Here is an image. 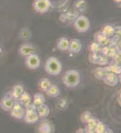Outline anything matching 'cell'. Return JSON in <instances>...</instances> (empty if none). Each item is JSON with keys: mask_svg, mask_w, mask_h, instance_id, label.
<instances>
[{"mask_svg": "<svg viewBox=\"0 0 121 133\" xmlns=\"http://www.w3.org/2000/svg\"><path fill=\"white\" fill-rule=\"evenodd\" d=\"M55 131L54 125L50 121L44 120L38 127V132L42 133H51Z\"/></svg>", "mask_w": 121, "mask_h": 133, "instance_id": "cell-11", "label": "cell"}, {"mask_svg": "<svg viewBox=\"0 0 121 133\" xmlns=\"http://www.w3.org/2000/svg\"><path fill=\"white\" fill-rule=\"evenodd\" d=\"M100 52L102 55L107 56L109 58V57H112L117 51L114 45L108 44L106 46H104V48H102Z\"/></svg>", "mask_w": 121, "mask_h": 133, "instance_id": "cell-18", "label": "cell"}, {"mask_svg": "<svg viewBox=\"0 0 121 133\" xmlns=\"http://www.w3.org/2000/svg\"><path fill=\"white\" fill-rule=\"evenodd\" d=\"M25 64L30 70L38 69L41 65V58L36 53H32L29 56H26Z\"/></svg>", "mask_w": 121, "mask_h": 133, "instance_id": "cell-5", "label": "cell"}, {"mask_svg": "<svg viewBox=\"0 0 121 133\" xmlns=\"http://www.w3.org/2000/svg\"><path fill=\"white\" fill-rule=\"evenodd\" d=\"M52 84L51 81L47 77H43L42 78L40 81H39V83H38V86H39V88L40 90H42L43 92H46L47 90L50 87V86Z\"/></svg>", "mask_w": 121, "mask_h": 133, "instance_id": "cell-26", "label": "cell"}, {"mask_svg": "<svg viewBox=\"0 0 121 133\" xmlns=\"http://www.w3.org/2000/svg\"><path fill=\"white\" fill-rule=\"evenodd\" d=\"M2 48H0V54H1V53H2Z\"/></svg>", "mask_w": 121, "mask_h": 133, "instance_id": "cell-35", "label": "cell"}, {"mask_svg": "<svg viewBox=\"0 0 121 133\" xmlns=\"http://www.w3.org/2000/svg\"><path fill=\"white\" fill-rule=\"evenodd\" d=\"M15 100L12 98L10 94H8L2 98L0 102V107L5 111H10L15 103Z\"/></svg>", "mask_w": 121, "mask_h": 133, "instance_id": "cell-8", "label": "cell"}, {"mask_svg": "<svg viewBox=\"0 0 121 133\" xmlns=\"http://www.w3.org/2000/svg\"><path fill=\"white\" fill-rule=\"evenodd\" d=\"M96 42H98L102 46H106L110 44V38L104 35L102 32H99L96 35Z\"/></svg>", "mask_w": 121, "mask_h": 133, "instance_id": "cell-19", "label": "cell"}, {"mask_svg": "<svg viewBox=\"0 0 121 133\" xmlns=\"http://www.w3.org/2000/svg\"><path fill=\"white\" fill-rule=\"evenodd\" d=\"M102 46L97 42H92L90 44V47H89L91 53H98V54L100 53V51L102 50Z\"/></svg>", "mask_w": 121, "mask_h": 133, "instance_id": "cell-29", "label": "cell"}, {"mask_svg": "<svg viewBox=\"0 0 121 133\" xmlns=\"http://www.w3.org/2000/svg\"><path fill=\"white\" fill-rule=\"evenodd\" d=\"M115 31H116V28L114 26L111 25V24H106L103 26L102 29L101 30V32L106 35L108 38H111L115 35Z\"/></svg>", "mask_w": 121, "mask_h": 133, "instance_id": "cell-21", "label": "cell"}, {"mask_svg": "<svg viewBox=\"0 0 121 133\" xmlns=\"http://www.w3.org/2000/svg\"><path fill=\"white\" fill-rule=\"evenodd\" d=\"M36 111L39 116V118H45L50 114V109L49 106L44 103L36 107Z\"/></svg>", "mask_w": 121, "mask_h": 133, "instance_id": "cell-14", "label": "cell"}, {"mask_svg": "<svg viewBox=\"0 0 121 133\" xmlns=\"http://www.w3.org/2000/svg\"><path fill=\"white\" fill-rule=\"evenodd\" d=\"M24 92V87L22 84H15L13 86L10 92V96L17 101L21 97L22 93Z\"/></svg>", "mask_w": 121, "mask_h": 133, "instance_id": "cell-13", "label": "cell"}, {"mask_svg": "<svg viewBox=\"0 0 121 133\" xmlns=\"http://www.w3.org/2000/svg\"><path fill=\"white\" fill-rule=\"evenodd\" d=\"M109 63V59L108 57L106 56H104L102 54H100L98 62H97V65H99L100 66H106Z\"/></svg>", "mask_w": 121, "mask_h": 133, "instance_id": "cell-30", "label": "cell"}, {"mask_svg": "<svg viewBox=\"0 0 121 133\" xmlns=\"http://www.w3.org/2000/svg\"><path fill=\"white\" fill-rule=\"evenodd\" d=\"M46 93L50 98H56L59 95L60 90H59V88L57 85L52 84L50 86V87L47 90Z\"/></svg>", "mask_w": 121, "mask_h": 133, "instance_id": "cell-20", "label": "cell"}, {"mask_svg": "<svg viewBox=\"0 0 121 133\" xmlns=\"http://www.w3.org/2000/svg\"><path fill=\"white\" fill-rule=\"evenodd\" d=\"M114 2H117V3H120L121 0H114Z\"/></svg>", "mask_w": 121, "mask_h": 133, "instance_id": "cell-34", "label": "cell"}, {"mask_svg": "<svg viewBox=\"0 0 121 133\" xmlns=\"http://www.w3.org/2000/svg\"><path fill=\"white\" fill-rule=\"evenodd\" d=\"M35 50L36 49H35V47L33 44L28 43V42H25L20 46L18 52L21 56L26 57L32 53H35Z\"/></svg>", "mask_w": 121, "mask_h": 133, "instance_id": "cell-9", "label": "cell"}, {"mask_svg": "<svg viewBox=\"0 0 121 133\" xmlns=\"http://www.w3.org/2000/svg\"><path fill=\"white\" fill-rule=\"evenodd\" d=\"M32 96L28 92L24 90V92L22 93V95L21 96V97L18 98L17 101L19 102L24 108H26V106H28L29 105H30L32 103Z\"/></svg>", "mask_w": 121, "mask_h": 133, "instance_id": "cell-16", "label": "cell"}, {"mask_svg": "<svg viewBox=\"0 0 121 133\" xmlns=\"http://www.w3.org/2000/svg\"><path fill=\"white\" fill-rule=\"evenodd\" d=\"M26 109L19 102H15L14 106L10 111L11 116L16 119H22L24 117Z\"/></svg>", "mask_w": 121, "mask_h": 133, "instance_id": "cell-7", "label": "cell"}, {"mask_svg": "<svg viewBox=\"0 0 121 133\" xmlns=\"http://www.w3.org/2000/svg\"><path fill=\"white\" fill-rule=\"evenodd\" d=\"M98 119H96L95 117H92L91 119H90L86 123V127L84 129L85 132H94V129L95 127L97 124L98 122Z\"/></svg>", "mask_w": 121, "mask_h": 133, "instance_id": "cell-25", "label": "cell"}, {"mask_svg": "<svg viewBox=\"0 0 121 133\" xmlns=\"http://www.w3.org/2000/svg\"><path fill=\"white\" fill-rule=\"evenodd\" d=\"M111 58H113V62H114V63L120 64V54L119 53L117 52Z\"/></svg>", "mask_w": 121, "mask_h": 133, "instance_id": "cell-32", "label": "cell"}, {"mask_svg": "<svg viewBox=\"0 0 121 133\" xmlns=\"http://www.w3.org/2000/svg\"><path fill=\"white\" fill-rule=\"evenodd\" d=\"M102 81H104L105 84L109 87H115L119 82V77L117 74H114L112 72H107V74L105 75Z\"/></svg>", "mask_w": 121, "mask_h": 133, "instance_id": "cell-10", "label": "cell"}, {"mask_svg": "<svg viewBox=\"0 0 121 133\" xmlns=\"http://www.w3.org/2000/svg\"><path fill=\"white\" fill-rule=\"evenodd\" d=\"M32 32L27 27L22 28L18 33L19 38L23 42H28L29 39L32 38Z\"/></svg>", "mask_w": 121, "mask_h": 133, "instance_id": "cell-17", "label": "cell"}, {"mask_svg": "<svg viewBox=\"0 0 121 133\" xmlns=\"http://www.w3.org/2000/svg\"><path fill=\"white\" fill-rule=\"evenodd\" d=\"M45 102H46V98H45V96L43 95L42 93L37 92V93H36L33 96V98H32V104L35 105L36 107H38L39 105L44 104Z\"/></svg>", "mask_w": 121, "mask_h": 133, "instance_id": "cell-22", "label": "cell"}, {"mask_svg": "<svg viewBox=\"0 0 121 133\" xmlns=\"http://www.w3.org/2000/svg\"><path fill=\"white\" fill-rule=\"evenodd\" d=\"M63 82L69 88H75L80 82V72L76 69L67 70L63 77Z\"/></svg>", "mask_w": 121, "mask_h": 133, "instance_id": "cell-2", "label": "cell"}, {"mask_svg": "<svg viewBox=\"0 0 121 133\" xmlns=\"http://www.w3.org/2000/svg\"><path fill=\"white\" fill-rule=\"evenodd\" d=\"M107 127V126L103 122H102L100 120H98L97 124H96V126L95 127V129H94V132L105 133Z\"/></svg>", "mask_w": 121, "mask_h": 133, "instance_id": "cell-27", "label": "cell"}, {"mask_svg": "<svg viewBox=\"0 0 121 133\" xmlns=\"http://www.w3.org/2000/svg\"><path fill=\"white\" fill-rule=\"evenodd\" d=\"M74 27L80 33L86 32L90 28V21L89 18L84 15L78 17L74 23Z\"/></svg>", "mask_w": 121, "mask_h": 133, "instance_id": "cell-4", "label": "cell"}, {"mask_svg": "<svg viewBox=\"0 0 121 133\" xmlns=\"http://www.w3.org/2000/svg\"><path fill=\"white\" fill-rule=\"evenodd\" d=\"M25 109H26V111H25L24 117L23 118L24 122L27 124H35L36 123H38L40 118L36 111V106L32 103H31L30 105L26 106Z\"/></svg>", "mask_w": 121, "mask_h": 133, "instance_id": "cell-3", "label": "cell"}, {"mask_svg": "<svg viewBox=\"0 0 121 133\" xmlns=\"http://www.w3.org/2000/svg\"><path fill=\"white\" fill-rule=\"evenodd\" d=\"M44 69L51 76H57L63 71V64L57 57L50 56L45 63Z\"/></svg>", "mask_w": 121, "mask_h": 133, "instance_id": "cell-1", "label": "cell"}, {"mask_svg": "<svg viewBox=\"0 0 121 133\" xmlns=\"http://www.w3.org/2000/svg\"><path fill=\"white\" fill-rule=\"evenodd\" d=\"M93 117V114H92V113L90 112V111H84V112L82 113L81 115H80V121H81V123L86 124Z\"/></svg>", "mask_w": 121, "mask_h": 133, "instance_id": "cell-28", "label": "cell"}, {"mask_svg": "<svg viewBox=\"0 0 121 133\" xmlns=\"http://www.w3.org/2000/svg\"><path fill=\"white\" fill-rule=\"evenodd\" d=\"M32 6L36 12L44 14L50 10L51 2L50 0H34Z\"/></svg>", "mask_w": 121, "mask_h": 133, "instance_id": "cell-6", "label": "cell"}, {"mask_svg": "<svg viewBox=\"0 0 121 133\" xmlns=\"http://www.w3.org/2000/svg\"><path fill=\"white\" fill-rule=\"evenodd\" d=\"M82 49V43L77 38H72L69 41V51L71 54H78Z\"/></svg>", "mask_w": 121, "mask_h": 133, "instance_id": "cell-12", "label": "cell"}, {"mask_svg": "<svg viewBox=\"0 0 121 133\" xmlns=\"http://www.w3.org/2000/svg\"><path fill=\"white\" fill-rule=\"evenodd\" d=\"M99 54L98 53H91L89 56V59L90 61L93 64H97L99 57Z\"/></svg>", "mask_w": 121, "mask_h": 133, "instance_id": "cell-31", "label": "cell"}, {"mask_svg": "<svg viewBox=\"0 0 121 133\" xmlns=\"http://www.w3.org/2000/svg\"><path fill=\"white\" fill-rule=\"evenodd\" d=\"M69 39L66 37H61L57 43V49L60 51H67L69 48Z\"/></svg>", "mask_w": 121, "mask_h": 133, "instance_id": "cell-15", "label": "cell"}, {"mask_svg": "<svg viewBox=\"0 0 121 133\" xmlns=\"http://www.w3.org/2000/svg\"><path fill=\"white\" fill-rule=\"evenodd\" d=\"M85 132V130H84V129H80L78 130H77V132Z\"/></svg>", "mask_w": 121, "mask_h": 133, "instance_id": "cell-33", "label": "cell"}, {"mask_svg": "<svg viewBox=\"0 0 121 133\" xmlns=\"http://www.w3.org/2000/svg\"><path fill=\"white\" fill-rule=\"evenodd\" d=\"M109 64V63H108ZM105 69L107 71V72H112L114 74H120L121 71V68L119 64L112 62V63L107 65L106 66H105Z\"/></svg>", "mask_w": 121, "mask_h": 133, "instance_id": "cell-24", "label": "cell"}, {"mask_svg": "<svg viewBox=\"0 0 121 133\" xmlns=\"http://www.w3.org/2000/svg\"><path fill=\"white\" fill-rule=\"evenodd\" d=\"M107 74V71L105 69V66H99L94 71V77L97 80L102 81L105 75Z\"/></svg>", "mask_w": 121, "mask_h": 133, "instance_id": "cell-23", "label": "cell"}]
</instances>
